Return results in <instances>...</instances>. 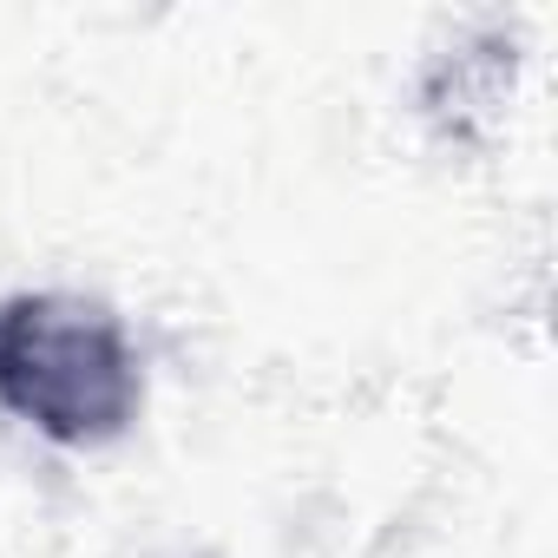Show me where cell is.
<instances>
[{
	"instance_id": "obj_1",
	"label": "cell",
	"mask_w": 558,
	"mask_h": 558,
	"mask_svg": "<svg viewBox=\"0 0 558 558\" xmlns=\"http://www.w3.org/2000/svg\"><path fill=\"white\" fill-rule=\"evenodd\" d=\"M0 388L40 427L93 434L125 408V355L86 316L21 310L0 323Z\"/></svg>"
}]
</instances>
